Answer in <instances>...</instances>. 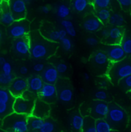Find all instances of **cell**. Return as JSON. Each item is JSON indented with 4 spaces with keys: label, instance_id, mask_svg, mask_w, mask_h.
Here are the masks:
<instances>
[{
    "label": "cell",
    "instance_id": "obj_1",
    "mask_svg": "<svg viewBox=\"0 0 131 132\" xmlns=\"http://www.w3.org/2000/svg\"><path fill=\"white\" fill-rule=\"evenodd\" d=\"M28 37L30 42V56L35 60L47 59L52 56L58 47L57 42L45 38L38 31L29 32Z\"/></svg>",
    "mask_w": 131,
    "mask_h": 132
},
{
    "label": "cell",
    "instance_id": "obj_2",
    "mask_svg": "<svg viewBox=\"0 0 131 132\" xmlns=\"http://www.w3.org/2000/svg\"><path fill=\"white\" fill-rule=\"evenodd\" d=\"M105 119L111 125L113 131L123 130L128 124V114L127 112L116 103L109 104V111Z\"/></svg>",
    "mask_w": 131,
    "mask_h": 132
},
{
    "label": "cell",
    "instance_id": "obj_3",
    "mask_svg": "<svg viewBox=\"0 0 131 132\" xmlns=\"http://www.w3.org/2000/svg\"><path fill=\"white\" fill-rule=\"evenodd\" d=\"M130 75H131V59L127 57L120 61L111 63L107 73V77L113 85H117L122 79Z\"/></svg>",
    "mask_w": 131,
    "mask_h": 132
},
{
    "label": "cell",
    "instance_id": "obj_4",
    "mask_svg": "<svg viewBox=\"0 0 131 132\" xmlns=\"http://www.w3.org/2000/svg\"><path fill=\"white\" fill-rule=\"evenodd\" d=\"M28 116L12 112L2 120V128L7 132H28Z\"/></svg>",
    "mask_w": 131,
    "mask_h": 132
},
{
    "label": "cell",
    "instance_id": "obj_5",
    "mask_svg": "<svg viewBox=\"0 0 131 132\" xmlns=\"http://www.w3.org/2000/svg\"><path fill=\"white\" fill-rule=\"evenodd\" d=\"M90 61L95 70L98 71V76L107 75L111 62L103 50L95 51L91 57Z\"/></svg>",
    "mask_w": 131,
    "mask_h": 132
},
{
    "label": "cell",
    "instance_id": "obj_6",
    "mask_svg": "<svg viewBox=\"0 0 131 132\" xmlns=\"http://www.w3.org/2000/svg\"><path fill=\"white\" fill-rule=\"evenodd\" d=\"M29 32L30 23L25 19L15 21L8 29L9 35L15 39L28 36Z\"/></svg>",
    "mask_w": 131,
    "mask_h": 132
},
{
    "label": "cell",
    "instance_id": "obj_7",
    "mask_svg": "<svg viewBox=\"0 0 131 132\" xmlns=\"http://www.w3.org/2000/svg\"><path fill=\"white\" fill-rule=\"evenodd\" d=\"M35 100L27 99L22 96H19L15 98L12 109L13 112H16L20 114H24L26 116H29L32 114L34 105Z\"/></svg>",
    "mask_w": 131,
    "mask_h": 132
},
{
    "label": "cell",
    "instance_id": "obj_8",
    "mask_svg": "<svg viewBox=\"0 0 131 132\" xmlns=\"http://www.w3.org/2000/svg\"><path fill=\"white\" fill-rule=\"evenodd\" d=\"M107 54L111 63L120 61L127 57L125 52L120 44H106L102 49Z\"/></svg>",
    "mask_w": 131,
    "mask_h": 132
},
{
    "label": "cell",
    "instance_id": "obj_9",
    "mask_svg": "<svg viewBox=\"0 0 131 132\" xmlns=\"http://www.w3.org/2000/svg\"><path fill=\"white\" fill-rule=\"evenodd\" d=\"M109 111V104L106 101L94 100L91 105L90 116L95 120L105 118Z\"/></svg>",
    "mask_w": 131,
    "mask_h": 132
},
{
    "label": "cell",
    "instance_id": "obj_10",
    "mask_svg": "<svg viewBox=\"0 0 131 132\" xmlns=\"http://www.w3.org/2000/svg\"><path fill=\"white\" fill-rule=\"evenodd\" d=\"M7 2L16 21L25 19L27 14L26 2L22 0H8Z\"/></svg>",
    "mask_w": 131,
    "mask_h": 132
},
{
    "label": "cell",
    "instance_id": "obj_11",
    "mask_svg": "<svg viewBox=\"0 0 131 132\" xmlns=\"http://www.w3.org/2000/svg\"><path fill=\"white\" fill-rule=\"evenodd\" d=\"M38 95L39 96L40 99L45 101L48 104L54 103L57 98V86L55 84L44 83Z\"/></svg>",
    "mask_w": 131,
    "mask_h": 132
},
{
    "label": "cell",
    "instance_id": "obj_12",
    "mask_svg": "<svg viewBox=\"0 0 131 132\" xmlns=\"http://www.w3.org/2000/svg\"><path fill=\"white\" fill-rule=\"evenodd\" d=\"M12 49L16 54L20 57L30 56V42L28 36L16 38L12 44Z\"/></svg>",
    "mask_w": 131,
    "mask_h": 132
},
{
    "label": "cell",
    "instance_id": "obj_13",
    "mask_svg": "<svg viewBox=\"0 0 131 132\" xmlns=\"http://www.w3.org/2000/svg\"><path fill=\"white\" fill-rule=\"evenodd\" d=\"M28 89L27 79L22 77L14 78L9 87V90L15 98L21 96L23 93Z\"/></svg>",
    "mask_w": 131,
    "mask_h": 132
},
{
    "label": "cell",
    "instance_id": "obj_14",
    "mask_svg": "<svg viewBox=\"0 0 131 132\" xmlns=\"http://www.w3.org/2000/svg\"><path fill=\"white\" fill-rule=\"evenodd\" d=\"M50 110L51 108L48 103L40 98H36L35 101V105L32 115L45 119L48 117L50 114Z\"/></svg>",
    "mask_w": 131,
    "mask_h": 132
},
{
    "label": "cell",
    "instance_id": "obj_15",
    "mask_svg": "<svg viewBox=\"0 0 131 132\" xmlns=\"http://www.w3.org/2000/svg\"><path fill=\"white\" fill-rule=\"evenodd\" d=\"M82 25L86 31L91 33L97 32L104 27L103 23L95 16V15H88L84 20Z\"/></svg>",
    "mask_w": 131,
    "mask_h": 132
},
{
    "label": "cell",
    "instance_id": "obj_16",
    "mask_svg": "<svg viewBox=\"0 0 131 132\" xmlns=\"http://www.w3.org/2000/svg\"><path fill=\"white\" fill-rule=\"evenodd\" d=\"M15 21L16 19L9 9L8 2L2 0L0 12V23L5 26L9 27Z\"/></svg>",
    "mask_w": 131,
    "mask_h": 132
},
{
    "label": "cell",
    "instance_id": "obj_17",
    "mask_svg": "<svg viewBox=\"0 0 131 132\" xmlns=\"http://www.w3.org/2000/svg\"><path fill=\"white\" fill-rule=\"evenodd\" d=\"M41 78L45 83L55 84L59 79V73L55 66L48 65L42 71Z\"/></svg>",
    "mask_w": 131,
    "mask_h": 132
},
{
    "label": "cell",
    "instance_id": "obj_18",
    "mask_svg": "<svg viewBox=\"0 0 131 132\" xmlns=\"http://www.w3.org/2000/svg\"><path fill=\"white\" fill-rule=\"evenodd\" d=\"M40 33L44 38L50 41L57 42V40H59L58 30H55L50 23L42 24L41 27Z\"/></svg>",
    "mask_w": 131,
    "mask_h": 132
},
{
    "label": "cell",
    "instance_id": "obj_19",
    "mask_svg": "<svg viewBox=\"0 0 131 132\" xmlns=\"http://www.w3.org/2000/svg\"><path fill=\"white\" fill-rule=\"evenodd\" d=\"M124 35V29L123 27H113L110 28V34L107 39L104 41L105 44H118L120 43Z\"/></svg>",
    "mask_w": 131,
    "mask_h": 132
},
{
    "label": "cell",
    "instance_id": "obj_20",
    "mask_svg": "<svg viewBox=\"0 0 131 132\" xmlns=\"http://www.w3.org/2000/svg\"><path fill=\"white\" fill-rule=\"evenodd\" d=\"M57 98L63 103H69L73 100L74 93L68 84H64L61 86L57 87Z\"/></svg>",
    "mask_w": 131,
    "mask_h": 132
},
{
    "label": "cell",
    "instance_id": "obj_21",
    "mask_svg": "<svg viewBox=\"0 0 131 132\" xmlns=\"http://www.w3.org/2000/svg\"><path fill=\"white\" fill-rule=\"evenodd\" d=\"M27 82H28V90L37 95L45 83L41 76L37 75L30 76L27 79Z\"/></svg>",
    "mask_w": 131,
    "mask_h": 132
},
{
    "label": "cell",
    "instance_id": "obj_22",
    "mask_svg": "<svg viewBox=\"0 0 131 132\" xmlns=\"http://www.w3.org/2000/svg\"><path fill=\"white\" fill-rule=\"evenodd\" d=\"M84 122V117L78 112L72 114L70 119V124L71 128L76 131H81Z\"/></svg>",
    "mask_w": 131,
    "mask_h": 132
},
{
    "label": "cell",
    "instance_id": "obj_23",
    "mask_svg": "<svg viewBox=\"0 0 131 132\" xmlns=\"http://www.w3.org/2000/svg\"><path fill=\"white\" fill-rule=\"evenodd\" d=\"M71 8L77 13H83L86 12L90 5H91L90 0H71Z\"/></svg>",
    "mask_w": 131,
    "mask_h": 132
},
{
    "label": "cell",
    "instance_id": "obj_24",
    "mask_svg": "<svg viewBox=\"0 0 131 132\" xmlns=\"http://www.w3.org/2000/svg\"><path fill=\"white\" fill-rule=\"evenodd\" d=\"M40 132H58V127L57 123L52 118H45L43 125L39 130Z\"/></svg>",
    "mask_w": 131,
    "mask_h": 132
},
{
    "label": "cell",
    "instance_id": "obj_25",
    "mask_svg": "<svg viewBox=\"0 0 131 132\" xmlns=\"http://www.w3.org/2000/svg\"><path fill=\"white\" fill-rule=\"evenodd\" d=\"M45 119L38 118L33 115H29L27 118V122L29 130H40L41 126L43 125Z\"/></svg>",
    "mask_w": 131,
    "mask_h": 132
},
{
    "label": "cell",
    "instance_id": "obj_26",
    "mask_svg": "<svg viewBox=\"0 0 131 132\" xmlns=\"http://www.w3.org/2000/svg\"><path fill=\"white\" fill-rule=\"evenodd\" d=\"M108 24L113 27H123L125 24L124 17L118 12L111 13V15L108 21Z\"/></svg>",
    "mask_w": 131,
    "mask_h": 132
},
{
    "label": "cell",
    "instance_id": "obj_27",
    "mask_svg": "<svg viewBox=\"0 0 131 132\" xmlns=\"http://www.w3.org/2000/svg\"><path fill=\"white\" fill-rule=\"evenodd\" d=\"M57 16L61 19H66L71 15V9L66 4L61 3L55 8Z\"/></svg>",
    "mask_w": 131,
    "mask_h": 132
},
{
    "label": "cell",
    "instance_id": "obj_28",
    "mask_svg": "<svg viewBox=\"0 0 131 132\" xmlns=\"http://www.w3.org/2000/svg\"><path fill=\"white\" fill-rule=\"evenodd\" d=\"M95 128L97 132H112L113 129L111 125L105 118L95 120Z\"/></svg>",
    "mask_w": 131,
    "mask_h": 132
},
{
    "label": "cell",
    "instance_id": "obj_29",
    "mask_svg": "<svg viewBox=\"0 0 131 132\" xmlns=\"http://www.w3.org/2000/svg\"><path fill=\"white\" fill-rule=\"evenodd\" d=\"M111 15V12L109 9H101L95 10V16L103 23V24H106L108 23Z\"/></svg>",
    "mask_w": 131,
    "mask_h": 132
},
{
    "label": "cell",
    "instance_id": "obj_30",
    "mask_svg": "<svg viewBox=\"0 0 131 132\" xmlns=\"http://www.w3.org/2000/svg\"><path fill=\"white\" fill-rule=\"evenodd\" d=\"M81 132H97L95 128V119L91 116L84 117V122Z\"/></svg>",
    "mask_w": 131,
    "mask_h": 132
},
{
    "label": "cell",
    "instance_id": "obj_31",
    "mask_svg": "<svg viewBox=\"0 0 131 132\" xmlns=\"http://www.w3.org/2000/svg\"><path fill=\"white\" fill-rule=\"evenodd\" d=\"M61 24L63 26V28L67 31L68 35H69L71 37H75L77 35V31H76V29L74 26V24L71 20H68L67 19H62L61 21Z\"/></svg>",
    "mask_w": 131,
    "mask_h": 132
},
{
    "label": "cell",
    "instance_id": "obj_32",
    "mask_svg": "<svg viewBox=\"0 0 131 132\" xmlns=\"http://www.w3.org/2000/svg\"><path fill=\"white\" fill-rule=\"evenodd\" d=\"M14 100L15 97L11 94L8 89L0 87V102L13 105Z\"/></svg>",
    "mask_w": 131,
    "mask_h": 132
},
{
    "label": "cell",
    "instance_id": "obj_33",
    "mask_svg": "<svg viewBox=\"0 0 131 132\" xmlns=\"http://www.w3.org/2000/svg\"><path fill=\"white\" fill-rule=\"evenodd\" d=\"M120 46L122 47L123 51L125 52L127 57L131 56V37L126 35L124 34L123 37L122 38L120 43Z\"/></svg>",
    "mask_w": 131,
    "mask_h": 132
},
{
    "label": "cell",
    "instance_id": "obj_34",
    "mask_svg": "<svg viewBox=\"0 0 131 132\" xmlns=\"http://www.w3.org/2000/svg\"><path fill=\"white\" fill-rule=\"evenodd\" d=\"M12 112V104L0 102V119H3Z\"/></svg>",
    "mask_w": 131,
    "mask_h": 132
},
{
    "label": "cell",
    "instance_id": "obj_35",
    "mask_svg": "<svg viewBox=\"0 0 131 132\" xmlns=\"http://www.w3.org/2000/svg\"><path fill=\"white\" fill-rule=\"evenodd\" d=\"M94 10L101 9H108L111 4V0H90Z\"/></svg>",
    "mask_w": 131,
    "mask_h": 132
},
{
    "label": "cell",
    "instance_id": "obj_36",
    "mask_svg": "<svg viewBox=\"0 0 131 132\" xmlns=\"http://www.w3.org/2000/svg\"><path fill=\"white\" fill-rule=\"evenodd\" d=\"M124 92L129 93L131 91V75L122 79L117 84Z\"/></svg>",
    "mask_w": 131,
    "mask_h": 132
},
{
    "label": "cell",
    "instance_id": "obj_37",
    "mask_svg": "<svg viewBox=\"0 0 131 132\" xmlns=\"http://www.w3.org/2000/svg\"><path fill=\"white\" fill-rule=\"evenodd\" d=\"M14 76L12 75V73L11 74H6L4 73H0V86H9V85L11 84V82L13 81L14 79Z\"/></svg>",
    "mask_w": 131,
    "mask_h": 132
},
{
    "label": "cell",
    "instance_id": "obj_38",
    "mask_svg": "<svg viewBox=\"0 0 131 132\" xmlns=\"http://www.w3.org/2000/svg\"><path fill=\"white\" fill-rule=\"evenodd\" d=\"M97 82L98 84V86L101 88V89H106L109 86V84L111 83L109 78L107 77V75L104 76H99Z\"/></svg>",
    "mask_w": 131,
    "mask_h": 132
},
{
    "label": "cell",
    "instance_id": "obj_39",
    "mask_svg": "<svg viewBox=\"0 0 131 132\" xmlns=\"http://www.w3.org/2000/svg\"><path fill=\"white\" fill-rule=\"evenodd\" d=\"M60 41H61V46H62L64 51H65L67 52L71 51L73 45H72V42L70 38L66 37V38H63L62 40H61Z\"/></svg>",
    "mask_w": 131,
    "mask_h": 132
},
{
    "label": "cell",
    "instance_id": "obj_40",
    "mask_svg": "<svg viewBox=\"0 0 131 132\" xmlns=\"http://www.w3.org/2000/svg\"><path fill=\"white\" fill-rule=\"evenodd\" d=\"M94 98L96 100H100V101H106L108 98V94L107 93L101 89L97 90L95 93H94Z\"/></svg>",
    "mask_w": 131,
    "mask_h": 132
},
{
    "label": "cell",
    "instance_id": "obj_41",
    "mask_svg": "<svg viewBox=\"0 0 131 132\" xmlns=\"http://www.w3.org/2000/svg\"><path fill=\"white\" fill-rule=\"evenodd\" d=\"M121 9L127 12L131 11V0H117Z\"/></svg>",
    "mask_w": 131,
    "mask_h": 132
},
{
    "label": "cell",
    "instance_id": "obj_42",
    "mask_svg": "<svg viewBox=\"0 0 131 132\" xmlns=\"http://www.w3.org/2000/svg\"><path fill=\"white\" fill-rule=\"evenodd\" d=\"M55 67L57 71V73L59 74H64L68 70V65L65 63H63V62L57 63L56 66H55Z\"/></svg>",
    "mask_w": 131,
    "mask_h": 132
},
{
    "label": "cell",
    "instance_id": "obj_43",
    "mask_svg": "<svg viewBox=\"0 0 131 132\" xmlns=\"http://www.w3.org/2000/svg\"><path fill=\"white\" fill-rule=\"evenodd\" d=\"M1 67H2V73H6V74H11L12 73V65H11V63L9 62L6 61Z\"/></svg>",
    "mask_w": 131,
    "mask_h": 132
},
{
    "label": "cell",
    "instance_id": "obj_44",
    "mask_svg": "<svg viewBox=\"0 0 131 132\" xmlns=\"http://www.w3.org/2000/svg\"><path fill=\"white\" fill-rule=\"evenodd\" d=\"M100 35L102 38V40L103 41H105L107 38L109 37V34H110V28H102L100 31Z\"/></svg>",
    "mask_w": 131,
    "mask_h": 132
},
{
    "label": "cell",
    "instance_id": "obj_45",
    "mask_svg": "<svg viewBox=\"0 0 131 132\" xmlns=\"http://www.w3.org/2000/svg\"><path fill=\"white\" fill-rule=\"evenodd\" d=\"M86 43L91 47H95L99 44V40L95 37H88L86 39Z\"/></svg>",
    "mask_w": 131,
    "mask_h": 132
},
{
    "label": "cell",
    "instance_id": "obj_46",
    "mask_svg": "<svg viewBox=\"0 0 131 132\" xmlns=\"http://www.w3.org/2000/svg\"><path fill=\"white\" fill-rule=\"evenodd\" d=\"M45 64L41 63H37L35 64H34L33 66V70L36 73H41L45 69Z\"/></svg>",
    "mask_w": 131,
    "mask_h": 132
},
{
    "label": "cell",
    "instance_id": "obj_47",
    "mask_svg": "<svg viewBox=\"0 0 131 132\" xmlns=\"http://www.w3.org/2000/svg\"><path fill=\"white\" fill-rule=\"evenodd\" d=\"M50 11H51V9L48 5H43L40 8V12L43 14H45V15L48 14L50 12Z\"/></svg>",
    "mask_w": 131,
    "mask_h": 132
},
{
    "label": "cell",
    "instance_id": "obj_48",
    "mask_svg": "<svg viewBox=\"0 0 131 132\" xmlns=\"http://www.w3.org/2000/svg\"><path fill=\"white\" fill-rule=\"evenodd\" d=\"M58 31H59V40L67 37L68 34H67V31H65V29H61V30H58Z\"/></svg>",
    "mask_w": 131,
    "mask_h": 132
},
{
    "label": "cell",
    "instance_id": "obj_49",
    "mask_svg": "<svg viewBox=\"0 0 131 132\" xmlns=\"http://www.w3.org/2000/svg\"><path fill=\"white\" fill-rule=\"evenodd\" d=\"M19 73H20L21 75L24 76L28 74V67H27L26 66H22V67H21L20 69H19Z\"/></svg>",
    "mask_w": 131,
    "mask_h": 132
},
{
    "label": "cell",
    "instance_id": "obj_50",
    "mask_svg": "<svg viewBox=\"0 0 131 132\" xmlns=\"http://www.w3.org/2000/svg\"><path fill=\"white\" fill-rule=\"evenodd\" d=\"M83 77H84V80H86V81L90 80V78H91V76H90V75H89L88 73H84L83 74Z\"/></svg>",
    "mask_w": 131,
    "mask_h": 132
},
{
    "label": "cell",
    "instance_id": "obj_51",
    "mask_svg": "<svg viewBox=\"0 0 131 132\" xmlns=\"http://www.w3.org/2000/svg\"><path fill=\"white\" fill-rule=\"evenodd\" d=\"M6 62V59L4 57H0V67H2Z\"/></svg>",
    "mask_w": 131,
    "mask_h": 132
},
{
    "label": "cell",
    "instance_id": "obj_52",
    "mask_svg": "<svg viewBox=\"0 0 131 132\" xmlns=\"http://www.w3.org/2000/svg\"><path fill=\"white\" fill-rule=\"evenodd\" d=\"M2 38H3V35H2V31L0 30V46H1V44L2 42Z\"/></svg>",
    "mask_w": 131,
    "mask_h": 132
},
{
    "label": "cell",
    "instance_id": "obj_53",
    "mask_svg": "<svg viewBox=\"0 0 131 132\" xmlns=\"http://www.w3.org/2000/svg\"><path fill=\"white\" fill-rule=\"evenodd\" d=\"M28 132H40L38 130H29Z\"/></svg>",
    "mask_w": 131,
    "mask_h": 132
},
{
    "label": "cell",
    "instance_id": "obj_54",
    "mask_svg": "<svg viewBox=\"0 0 131 132\" xmlns=\"http://www.w3.org/2000/svg\"><path fill=\"white\" fill-rule=\"evenodd\" d=\"M80 92L81 93H84V88H80Z\"/></svg>",
    "mask_w": 131,
    "mask_h": 132
},
{
    "label": "cell",
    "instance_id": "obj_55",
    "mask_svg": "<svg viewBox=\"0 0 131 132\" xmlns=\"http://www.w3.org/2000/svg\"><path fill=\"white\" fill-rule=\"evenodd\" d=\"M2 0H0V12H1V7H2Z\"/></svg>",
    "mask_w": 131,
    "mask_h": 132
},
{
    "label": "cell",
    "instance_id": "obj_56",
    "mask_svg": "<svg viewBox=\"0 0 131 132\" xmlns=\"http://www.w3.org/2000/svg\"><path fill=\"white\" fill-rule=\"evenodd\" d=\"M22 1H24L25 2H31L32 0H22Z\"/></svg>",
    "mask_w": 131,
    "mask_h": 132
},
{
    "label": "cell",
    "instance_id": "obj_57",
    "mask_svg": "<svg viewBox=\"0 0 131 132\" xmlns=\"http://www.w3.org/2000/svg\"><path fill=\"white\" fill-rule=\"evenodd\" d=\"M128 94L130 95V96L131 97V91H130V92H129V93H128Z\"/></svg>",
    "mask_w": 131,
    "mask_h": 132
},
{
    "label": "cell",
    "instance_id": "obj_58",
    "mask_svg": "<svg viewBox=\"0 0 131 132\" xmlns=\"http://www.w3.org/2000/svg\"><path fill=\"white\" fill-rule=\"evenodd\" d=\"M3 1H8V0H3Z\"/></svg>",
    "mask_w": 131,
    "mask_h": 132
}]
</instances>
